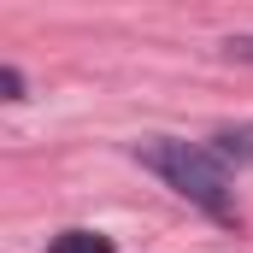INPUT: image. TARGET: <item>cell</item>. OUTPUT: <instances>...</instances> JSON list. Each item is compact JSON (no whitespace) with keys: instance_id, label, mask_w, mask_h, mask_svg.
Segmentation results:
<instances>
[{"instance_id":"6da1fadb","label":"cell","mask_w":253,"mask_h":253,"mask_svg":"<svg viewBox=\"0 0 253 253\" xmlns=\"http://www.w3.org/2000/svg\"><path fill=\"white\" fill-rule=\"evenodd\" d=\"M135 159L147 165V171H159L171 189L183 194L189 206H200L206 218H218V224H236V200H230V165L206 147V141H171V135H159V141H141L135 147Z\"/></svg>"},{"instance_id":"7a4b0ae2","label":"cell","mask_w":253,"mask_h":253,"mask_svg":"<svg viewBox=\"0 0 253 253\" xmlns=\"http://www.w3.org/2000/svg\"><path fill=\"white\" fill-rule=\"evenodd\" d=\"M224 165H253V124H224L212 129V141H206Z\"/></svg>"},{"instance_id":"3957f363","label":"cell","mask_w":253,"mask_h":253,"mask_svg":"<svg viewBox=\"0 0 253 253\" xmlns=\"http://www.w3.org/2000/svg\"><path fill=\"white\" fill-rule=\"evenodd\" d=\"M47 253H112V236H100V230H65V236H53Z\"/></svg>"},{"instance_id":"277c9868","label":"cell","mask_w":253,"mask_h":253,"mask_svg":"<svg viewBox=\"0 0 253 253\" xmlns=\"http://www.w3.org/2000/svg\"><path fill=\"white\" fill-rule=\"evenodd\" d=\"M0 83H6V100H24V71H18V65H6Z\"/></svg>"},{"instance_id":"5b68a950","label":"cell","mask_w":253,"mask_h":253,"mask_svg":"<svg viewBox=\"0 0 253 253\" xmlns=\"http://www.w3.org/2000/svg\"><path fill=\"white\" fill-rule=\"evenodd\" d=\"M224 53H230V59H248V65H253V36H230V42H224Z\"/></svg>"}]
</instances>
